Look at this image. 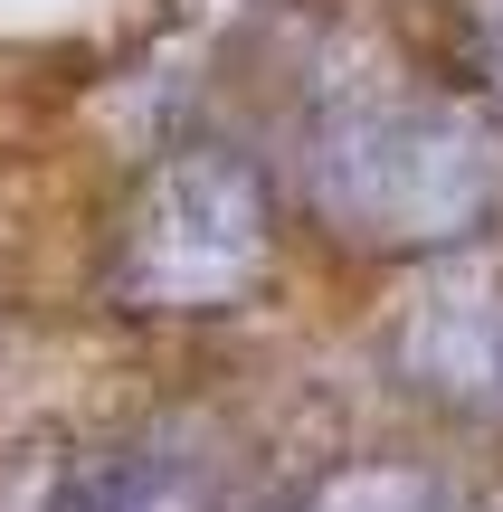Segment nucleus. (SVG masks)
Returning <instances> with one entry per match:
<instances>
[{
  "mask_svg": "<svg viewBox=\"0 0 503 512\" xmlns=\"http://www.w3.org/2000/svg\"><path fill=\"white\" fill-rule=\"evenodd\" d=\"M361 219H380L390 238H437V228L475 219L494 190V162L466 124H437V114H409V124H371L352 152H333Z\"/></svg>",
  "mask_w": 503,
  "mask_h": 512,
  "instance_id": "obj_1",
  "label": "nucleus"
},
{
  "mask_svg": "<svg viewBox=\"0 0 503 512\" xmlns=\"http://www.w3.org/2000/svg\"><path fill=\"white\" fill-rule=\"evenodd\" d=\"M409 351L437 389L503 408V294H428Z\"/></svg>",
  "mask_w": 503,
  "mask_h": 512,
  "instance_id": "obj_2",
  "label": "nucleus"
}]
</instances>
